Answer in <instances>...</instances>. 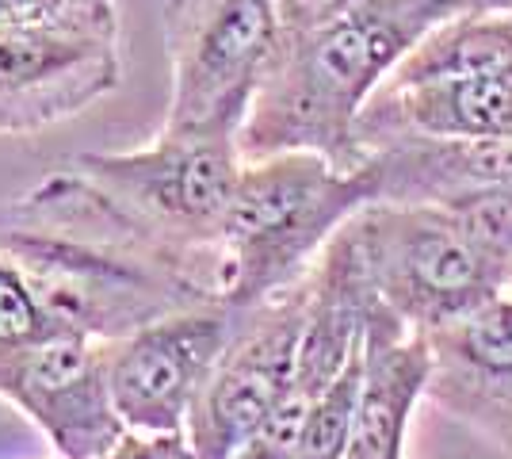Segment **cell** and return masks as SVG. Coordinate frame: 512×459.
<instances>
[{"label": "cell", "instance_id": "52a82bcc", "mask_svg": "<svg viewBox=\"0 0 512 459\" xmlns=\"http://www.w3.org/2000/svg\"><path fill=\"white\" fill-rule=\"evenodd\" d=\"M310 310V276L272 299L241 310L234 337L218 356L188 417V440L199 459H234V452L287 398L299 368V345Z\"/></svg>", "mask_w": 512, "mask_h": 459}, {"label": "cell", "instance_id": "7a4b0ae2", "mask_svg": "<svg viewBox=\"0 0 512 459\" xmlns=\"http://www.w3.org/2000/svg\"><path fill=\"white\" fill-rule=\"evenodd\" d=\"M444 20V0H363L325 27L283 39L241 127V157L314 150L356 169L363 108Z\"/></svg>", "mask_w": 512, "mask_h": 459}, {"label": "cell", "instance_id": "5b68a950", "mask_svg": "<svg viewBox=\"0 0 512 459\" xmlns=\"http://www.w3.org/2000/svg\"><path fill=\"white\" fill-rule=\"evenodd\" d=\"M375 303L413 333H436L505 291L490 261L436 203H371L348 219Z\"/></svg>", "mask_w": 512, "mask_h": 459}, {"label": "cell", "instance_id": "8fae6325", "mask_svg": "<svg viewBox=\"0 0 512 459\" xmlns=\"http://www.w3.org/2000/svg\"><path fill=\"white\" fill-rule=\"evenodd\" d=\"M428 398L512 456V295L428 333Z\"/></svg>", "mask_w": 512, "mask_h": 459}, {"label": "cell", "instance_id": "ac0fdd59", "mask_svg": "<svg viewBox=\"0 0 512 459\" xmlns=\"http://www.w3.org/2000/svg\"><path fill=\"white\" fill-rule=\"evenodd\" d=\"M46 333H54V322L46 318L39 299L31 295L20 268L0 257V364L8 356L23 352L27 345L43 341Z\"/></svg>", "mask_w": 512, "mask_h": 459}, {"label": "cell", "instance_id": "e0dca14e", "mask_svg": "<svg viewBox=\"0 0 512 459\" xmlns=\"http://www.w3.org/2000/svg\"><path fill=\"white\" fill-rule=\"evenodd\" d=\"M444 207L455 226L467 234L490 261H497L501 268L512 264V180L509 184H497V188H482V192H470V196L448 199V203H436Z\"/></svg>", "mask_w": 512, "mask_h": 459}, {"label": "cell", "instance_id": "30bf717a", "mask_svg": "<svg viewBox=\"0 0 512 459\" xmlns=\"http://www.w3.org/2000/svg\"><path fill=\"white\" fill-rule=\"evenodd\" d=\"M0 402L27 417L58 459H100L127 433L107 387L104 341L69 329L0 364Z\"/></svg>", "mask_w": 512, "mask_h": 459}, {"label": "cell", "instance_id": "9a60e30c", "mask_svg": "<svg viewBox=\"0 0 512 459\" xmlns=\"http://www.w3.org/2000/svg\"><path fill=\"white\" fill-rule=\"evenodd\" d=\"M512 73V16H451L436 23L386 81H459Z\"/></svg>", "mask_w": 512, "mask_h": 459}, {"label": "cell", "instance_id": "7402d4cb", "mask_svg": "<svg viewBox=\"0 0 512 459\" xmlns=\"http://www.w3.org/2000/svg\"><path fill=\"white\" fill-rule=\"evenodd\" d=\"M448 16H512V0H444Z\"/></svg>", "mask_w": 512, "mask_h": 459}, {"label": "cell", "instance_id": "5bb4252c", "mask_svg": "<svg viewBox=\"0 0 512 459\" xmlns=\"http://www.w3.org/2000/svg\"><path fill=\"white\" fill-rule=\"evenodd\" d=\"M379 203H448L512 180V138H394L360 157Z\"/></svg>", "mask_w": 512, "mask_h": 459}, {"label": "cell", "instance_id": "2e32d148", "mask_svg": "<svg viewBox=\"0 0 512 459\" xmlns=\"http://www.w3.org/2000/svg\"><path fill=\"white\" fill-rule=\"evenodd\" d=\"M363 379V349L344 364V372L314 398L306 433H302L299 459H348L352 421H356V398Z\"/></svg>", "mask_w": 512, "mask_h": 459}, {"label": "cell", "instance_id": "6da1fadb", "mask_svg": "<svg viewBox=\"0 0 512 459\" xmlns=\"http://www.w3.org/2000/svg\"><path fill=\"white\" fill-rule=\"evenodd\" d=\"M0 257L20 268L54 329L119 341L176 310L218 303L73 169L0 203Z\"/></svg>", "mask_w": 512, "mask_h": 459}, {"label": "cell", "instance_id": "9c48e42d", "mask_svg": "<svg viewBox=\"0 0 512 459\" xmlns=\"http://www.w3.org/2000/svg\"><path fill=\"white\" fill-rule=\"evenodd\" d=\"M241 322V306L199 303L104 341L111 402L130 433H184L218 356Z\"/></svg>", "mask_w": 512, "mask_h": 459}, {"label": "cell", "instance_id": "44dd1931", "mask_svg": "<svg viewBox=\"0 0 512 459\" xmlns=\"http://www.w3.org/2000/svg\"><path fill=\"white\" fill-rule=\"evenodd\" d=\"M363 0H276L279 23H283V39L306 35L314 27H325L329 20L344 16L348 8H356Z\"/></svg>", "mask_w": 512, "mask_h": 459}, {"label": "cell", "instance_id": "ba28073f", "mask_svg": "<svg viewBox=\"0 0 512 459\" xmlns=\"http://www.w3.org/2000/svg\"><path fill=\"white\" fill-rule=\"evenodd\" d=\"M119 85V23L0 27V138L62 127L119 92Z\"/></svg>", "mask_w": 512, "mask_h": 459}, {"label": "cell", "instance_id": "277c9868", "mask_svg": "<svg viewBox=\"0 0 512 459\" xmlns=\"http://www.w3.org/2000/svg\"><path fill=\"white\" fill-rule=\"evenodd\" d=\"M65 169L88 180L157 249L222 299V222L245 169L234 134L161 127L138 150L77 153Z\"/></svg>", "mask_w": 512, "mask_h": 459}, {"label": "cell", "instance_id": "7c38bea8", "mask_svg": "<svg viewBox=\"0 0 512 459\" xmlns=\"http://www.w3.org/2000/svg\"><path fill=\"white\" fill-rule=\"evenodd\" d=\"M512 138V73L459 81H386L356 123L360 157L394 138Z\"/></svg>", "mask_w": 512, "mask_h": 459}, {"label": "cell", "instance_id": "3957f363", "mask_svg": "<svg viewBox=\"0 0 512 459\" xmlns=\"http://www.w3.org/2000/svg\"><path fill=\"white\" fill-rule=\"evenodd\" d=\"M379 203L371 173L314 150L245 161L222 222V299L256 306L314 272L348 219Z\"/></svg>", "mask_w": 512, "mask_h": 459}, {"label": "cell", "instance_id": "603a6c76", "mask_svg": "<svg viewBox=\"0 0 512 459\" xmlns=\"http://www.w3.org/2000/svg\"><path fill=\"white\" fill-rule=\"evenodd\" d=\"M505 291H509V295H512V264H509V268H505Z\"/></svg>", "mask_w": 512, "mask_h": 459}, {"label": "cell", "instance_id": "d6986e66", "mask_svg": "<svg viewBox=\"0 0 512 459\" xmlns=\"http://www.w3.org/2000/svg\"><path fill=\"white\" fill-rule=\"evenodd\" d=\"M16 23H119L115 0H0V27Z\"/></svg>", "mask_w": 512, "mask_h": 459}, {"label": "cell", "instance_id": "4fadbf2b", "mask_svg": "<svg viewBox=\"0 0 512 459\" xmlns=\"http://www.w3.org/2000/svg\"><path fill=\"white\" fill-rule=\"evenodd\" d=\"M432 383V345L383 306L371 310L363 337V379L348 459H406V433Z\"/></svg>", "mask_w": 512, "mask_h": 459}, {"label": "cell", "instance_id": "ffe728a7", "mask_svg": "<svg viewBox=\"0 0 512 459\" xmlns=\"http://www.w3.org/2000/svg\"><path fill=\"white\" fill-rule=\"evenodd\" d=\"M100 459H199L188 433H123V440Z\"/></svg>", "mask_w": 512, "mask_h": 459}, {"label": "cell", "instance_id": "8992f818", "mask_svg": "<svg viewBox=\"0 0 512 459\" xmlns=\"http://www.w3.org/2000/svg\"><path fill=\"white\" fill-rule=\"evenodd\" d=\"M165 131L234 134L283 46L276 0H165Z\"/></svg>", "mask_w": 512, "mask_h": 459}]
</instances>
